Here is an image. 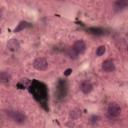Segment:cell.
I'll return each instance as SVG.
<instances>
[{
	"label": "cell",
	"mask_w": 128,
	"mask_h": 128,
	"mask_svg": "<svg viewBox=\"0 0 128 128\" xmlns=\"http://www.w3.org/2000/svg\"><path fill=\"white\" fill-rule=\"evenodd\" d=\"M8 116L17 124H24L27 120L26 115L21 111H9Z\"/></svg>",
	"instance_id": "cell-1"
},
{
	"label": "cell",
	"mask_w": 128,
	"mask_h": 128,
	"mask_svg": "<svg viewBox=\"0 0 128 128\" xmlns=\"http://www.w3.org/2000/svg\"><path fill=\"white\" fill-rule=\"evenodd\" d=\"M107 112H108V114H109L111 117L116 118V117H118V116L121 115V113H122V108L120 107V105H119L118 103L113 102V103H110V104L108 105V107H107Z\"/></svg>",
	"instance_id": "cell-2"
},
{
	"label": "cell",
	"mask_w": 128,
	"mask_h": 128,
	"mask_svg": "<svg viewBox=\"0 0 128 128\" xmlns=\"http://www.w3.org/2000/svg\"><path fill=\"white\" fill-rule=\"evenodd\" d=\"M32 65L38 71H45L48 68V61L44 57H38L33 61Z\"/></svg>",
	"instance_id": "cell-3"
},
{
	"label": "cell",
	"mask_w": 128,
	"mask_h": 128,
	"mask_svg": "<svg viewBox=\"0 0 128 128\" xmlns=\"http://www.w3.org/2000/svg\"><path fill=\"white\" fill-rule=\"evenodd\" d=\"M72 48H73V49H74V50H75L79 55H82V54H84V53H85L87 46H86V43H85L83 40L79 39V40H76V41L73 43Z\"/></svg>",
	"instance_id": "cell-4"
},
{
	"label": "cell",
	"mask_w": 128,
	"mask_h": 128,
	"mask_svg": "<svg viewBox=\"0 0 128 128\" xmlns=\"http://www.w3.org/2000/svg\"><path fill=\"white\" fill-rule=\"evenodd\" d=\"M101 69L106 73H111L115 70V64L111 59H106L102 62Z\"/></svg>",
	"instance_id": "cell-5"
},
{
	"label": "cell",
	"mask_w": 128,
	"mask_h": 128,
	"mask_svg": "<svg viewBox=\"0 0 128 128\" xmlns=\"http://www.w3.org/2000/svg\"><path fill=\"white\" fill-rule=\"evenodd\" d=\"M79 88H80V90H81V92L83 94H90L92 92V90H93V85H92V83L90 81L84 80V81H82L80 83Z\"/></svg>",
	"instance_id": "cell-6"
},
{
	"label": "cell",
	"mask_w": 128,
	"mask_h": 128,
	"mask_svg": "<svg viewBox=\"0 0 128 128\" xmlns=\"http://www.w3.org/2000/svg\"><path fill=\"white\" fill-rule=\"evenodd\" d=\"M20 48V43L17 39H10L8 42H7V49L9 51H12V52H15L17 51L18 49Z\"/></svg>",
	"instance_id": "cell-7"
},
{
	"label": "cell",
	"mask_w": 128,
	"mask_h": 128,
	"mask_svg": "<svg viewBox=\"0 0 128 128\" xmlns=\"http://www.w3.org/2000/svg\"><path fill=\"white\" fill-rule=\"evenodd\" d=\"M127 6H128V1H125V0H118V1L114 2V4H113L115 11H121V10L127 8Z\"/></svg>",
	"instance_id": "cell-8"
},
{
	"label": "cell",
	"mask_w": 128,
	"mask_h": 128,
	"mask_svg": "<svg viewBox=\"0 0 128 128\" xmlns=\"http://www.w3.org/2000/svg\"><path fill=\"white\" fill-rule=\"evenodd\" d=\"M11 81V75L7 71H1L0 72V82L3 84H7Z\"/></svg>",
	"instance_id": "cell-9"
},
{
	"label": "cell",
	"mask_w": 128,
	"mask_h": 128,
	"mask_svg": "<svg viewBox=\"0 0 128 128\" xmlns=\"http://www.w3.org/2000/svg\"><path fill=\"white\" fill-rule=\"evenodd\" d=\"M106 52V47L104 45H100L96 48V51H95V54L97 57H101L102 55H104V53Z\"/></svg>",
	"instance_id": "cell-10"
},
{
	"label": "cell",
	"mask_w": 128,
	"mask_h": 128,
	"mask_svg": "<svg viewBox=\"0 0 128 128\" xmlns=\"http://www.w3.org/2000/svg\"><path fill=\"white\" fill-rule=\"evenodd\" d=\"M67 56H68L70 59H77L78 56H79V54L71 47V48H69L68 51H67Z\"/></svg>",
	"instance_id": "cell-11"
},
{
	"label": "cell",
	"mask_w": 128,
	"mask_h": 128,
	"mask_svg": "<svg viewBox=\"0 0 128 128\" xmlns=\"http://www.w3.org/2000/svg\"><path fill=\"white\" fill-rule=\"evenodd\" d=\"M126 37H127V39H128V33H127V34H126Z\"/></svg>",
	"instance_id": "cell-12"
},
{
	"label": "cell",
	"mask_w": 128,
	"mask_h": 128,
	"mask_svg": "<svg viewBox=\"0 0 128 128\" xmlns=\"http://www.w3.org/2000/svg\"><path fill=\"white\" fill-rule=\"evenodd\" d=\"M127 51H128V44H127Z\"/></svg>",
	"instance_id": "cell-13"
}]
</instances>
